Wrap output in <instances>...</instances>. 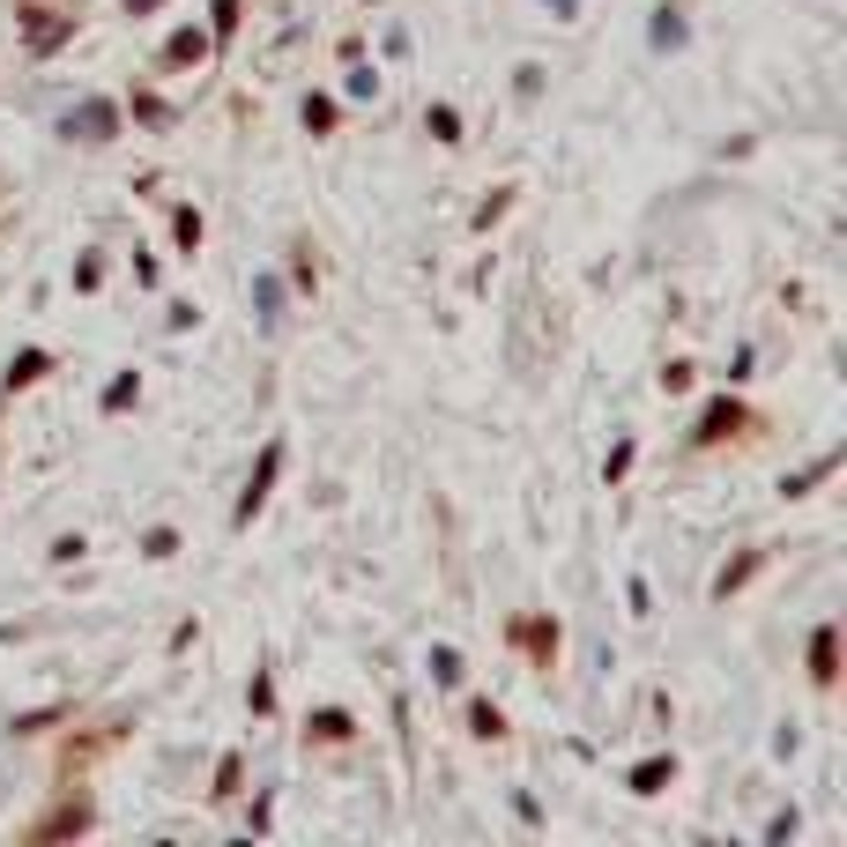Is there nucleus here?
Returning <instances> with one entry per match:
<instances>
[{
  "label": "nucleus",
  "mask_w": 847,
  "mask_h": 847,
  "mask_svg": "<svg viewBox=\"0 0 847 847\" xmlns=\"http://www.w3.org/2000/svg\"><path fill=\"white\" fill-rule=\"evenodd\" d=\"M744 401H706V417H698V431H692V439H698V447H722V439H736V431H744Z\"/></svg>",
  "instance_id": "obj_1"
},
{
  "label": "nucleus",
  "mask_w": 847,
  "mask_h": 847,
  "mask_svg": "<svg viewBox=\"0 0 847 847\" xmlns=\"http://www.w3.org/2000/svg\"><path fill=\"white\" fill-rule=\"evenodd\" d=\"M810 684H818V692L840 684V624H818V632H810Z\"/></svg>",
  "instance_id": "obj_2"
},
{
  "label": "nucleus",
  "mask_w": 847,
  "mask_h": 847,
  "mask_svg": "<svg viewBox=\"0 0 847 847\" xmlns=\"http://www.w3.org/2000/svg\"><path fill=\"white\" fill-rule=\"evenodd\" d=\"M275 476H283V447H268L261 453V469H253V483H246V499H238V528L253 521V513H261V506H268V483Z\"/></svg>",
  "instance_id": "obj_3"
},
{
  "label": "nucleus",
  "mask_w": 847,
  "mask_h": 847,
  "mask_svg": "<svg viewBox=\"0 0 847 847\" xmlns=\"http://www.w3.org/2000/svg\"><path fill=\"white\" fill-rule=\"evenodd\" d=\"M112 126H120V104H82V112H68V134H82V142H112Z\"/></svg>",
  "instance_id": "obj_4"
},
{
  "label": "nucleus",
  "mask_w": 847,
  "mask_h": 847,
  "mask_svg": "<svg viewBox=\"0 0 847 847\" xmlns=\"http://www.w3.org/2000/svg\"><path fill=\"white\" fill-rule=\"evenodd\" d=\"M201 52H208V38H201V30H178L172 45H164V68H194Z\"/></svg>",
  "instance_id": "obj_5"
},
{
  "label": "nucleus",
  "mask_w": 847,
  "mask_h": 847,
  "mask_svg": "<svg viewBox=\"0 0 847 847\" xmlns=\"http://www.w3.org/2000/svg\"><path fill=\"white\" fill-rule=\"evenodd\" d=\"M313 736H320V744H349V714H343V706L313 714Z\"/></svg>",
  "instance_id": "obj_6"
},
{
  "label": "nucleus",
  "mask_w": 847,
  "mask_h": 847,
  "mask_svg": "<svg viewBox=\"0 0 847 847\" xmlns=\"http://www.w3.org/2000/svg\"><path fill=\"white\" fill-rule=\"evenodd\" d=\"M38 373H45V349H23V357L8 365V395H16V387H30Z\"/></svg>",
  "instance_id": "obj_7"
},
{
  "label": "nucleus",
  "mask_w": 847,
  "mask_h": 847,
  "mask_svg": "<svg viewBox=\"0 0 847 847\" xmlns=\"http://www.w3.org/2000/svg\"><path fill=\"white\" fill-rule=\"evenodd\" d=\"M82 825H90V810H52V818L38 825L30 840H52V833H82Z\"/></svg>",
  "instance_id": "obj_8"
},
{
  "label": "nucleus",
  "mask_w": 847,
  "mask_h": 847,
  "mask_svg": "<svg viewBox=\"0 0 847 847\" xmlns=\"http://www.w3.org/2000/svg\"><path fill=\"white\" fill-rule=\"evenodd\" d=\"M469 728H476V736H506V714H499V706H483V698H476V706H469Z\"/></svg>",
  "instance_id": "obj_9"
},
{
  "label": "nucleus",
  "mask_w": 847,
  "mask_h": 847,
  "mask_svg": "<svg viewBox=\"0 0 847 847\" xmlns=\"http://www.w3.org/2000/svg\"><path fill=\"white\" fill-rule=\"evenodd\" d=\"M670 758H647V766H640V773H632V788H640V796H654V788H662V780H670Z\"/></svg>",
  "instance_id": "obj_10"
},
{
  "label": "nucleus",
  "mask_w": 847,
  "mask_h": 847,
  "mask_svg": "<svg viewBox=\"0 0 847 847\" xmlns=\"http://www.w3.org/2000/svg\"><path fill=\"white\" fill-rule=\"evenodd\" d=\"M521 647H535L550 662V654H558V624H521Z\"/></svg>",
  "instance_id": "obj_11"
},
{
  "label": "nucleus",
  "mask_w": 847,
  "mask_h": 847,
  "mask_svg": "<svg viewBox=\"0 0 847 847\" xmlns=\"http://www.w3.org/2000/svg\"><path fill=\"white\" fill-rule=\"evenodd\" d=\"M751 573H758V550H751L744 565H728V573H722V580H714V595H722V602H728V595H736V588H744V580H751Z\"/></svg>",
  "instance_id": "obj_12"
},
{
  "label": "nucleus",
  "mask_w": 847,
  "mask_h": 847,
  "mask_svg": "<svg viewBox=\"0 0 847 847\" xmlns=\"http://www.w3.org/2000/svg\"><path fill=\"white\" fill-rule=\"evenodd\" d=\"M654 45H684V23H676V8H662V23H654Z\"/></svg>",
  "instance_id": "obj_13"
},
{
  "label": "nucleus",
  "mask_w": 847,
  "mask_h": 847,
  "mask_svg": "<svg viewBox=\"0 0 847 847\" xmlns=\"http://www.w3.org/2000/svg\"><path fill=\"white\" fill-rule=\"evenodd\" d=\"M172 231H178V246H201V216H194V208H178Z\"/></svg>",
  "instance_id": "obj_14"
},
{
  "label": "nucleus",
  "mask_w": 847,
  "mask_h": 847,
  "mask_svg": "<svg viewBox=\"0 0 847 847\" xmlns=\"http://www.w3.org/2000/svg\"><path fill=\"white\" fill-rule=\"evenodd\" d=\"M431 676H439V684H453V676H461V654L439 647V654H431Z\"/></svg>",
  "instance_id": "obj_15"
},
{
  "label": "nucleus",
  "mask_w": 847,
  "mask_h": 847,
  "mask_svg": "<svg viewBox=\"0 0 847 847\" xmlns=\"http://www.w3.org/2000/svg\"><path fill=\"white\" fill-rule=\"evenodd\" d=\"M305 126H335V104H327V98H305Z\"/></svg>",
  "instance_id": "obj_16"
},
{
  "label": "nucleus",
  "mask_w": 847,
  "mask_h": 847,
  "mask_svg": "<svg viewBox=\"0 0 847 847\" xmlns=\"http://www.w3.org/2000/svg\"><path fill=\"white\" fill-rule=\"evenodd\" d=\"M558 8H580V0H558Z\"/></svg>",
  "instance_id": "obj_17"
}]
</instances>
